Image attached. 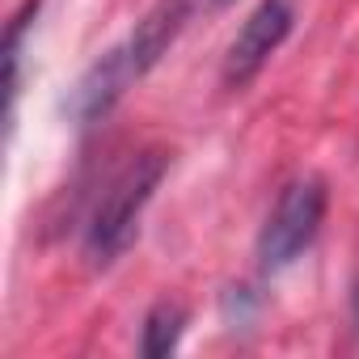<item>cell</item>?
I'll return each instance as SVG.
<instances>
[{
    "mask_svg": "<svg viewBox=\"0 0 359 359\" xmlns=\"http://www.w3.org/2000/svg\"><path fill=\"white\" fill-rule=\"evenodd\" d=\"M187 18H191V0H156V5L135 22V30L123 43H114L106 55H97L85 68V76L72 85V93L64 102L68 118L81 123V127L106 118L127 97V89L140 76H148L161 64V55L177 43Z\"/></svg>",
    "mask_w": 359,
    "mask_h": 359,
    "instance_id": "1",
    "label": "cell"
},
{
    "mask_svg": "<svg viewBox=\"0 0 359 359\" xmlns=\"http://www.w3.org/2000/svg\"><path fill=\"white\" fill-rule=\"evenodd\" d=\"M165 169H169V152L144 148L110 177V187L102 191V199L89 216V229H85V254L93 266H110L118 254H127V245L140 233V216L152 203Z\"/></svg>",
    "mask_w": 359,
    "mask_h": 359,
    "instance_id": "2",
    "label": "cell"
},
{
    "mask_svg": "<svg viewBox=\"0 0 359 359\" xmlns=\"http://www.w3.org/2000/svg\"><path fill=\"white\" fill-rule=\"evenodd\" d=\"M325 182L321 177H296V182L283 187V195L275 199L262 233H258V266L266 275L292 266L321 233L325 224Z\"/></svg>",
    "mask_w": 359,
    "mask_h": 359,
    "instance_id": "3",
    "label": "cell"
},
{
    "mask_svg": "<svg viewBox=\"0 0 359 359\" xmlns=\"http://www.w3.org/2000/svg\"><path fill=\"white\" fill-rule=\"evenodd\" d=\"M292 22H296V13H292L287 0H258L254 13L241 22L237 39L224 51V68H220L224 85L229 89H245L266 68V60L283 47V39L292 34Z\"/></svg>",
    "mask_w": 359,
    "mask_h": 359,
    "instance_id": "4",
    "label": "cell"
},
{
    "mask_svg": "<svg viewBox=\"0 0 359 359\" xmlns=\"http://www.w3.org/2000/svg\"><path fill=\"white\" fill-rule=\"evenodd\" d=\"M182 330H187V313L182 304H152L148 317H144V334H140V355L148 359H161L169 351H177V342H182Z\"/></svg>",
    "mask_w": 359,
    "mask_h": 359,
    "instance_id": "5",
    "label": "cell"
},
{
    "mask_svg": "<svg viewBox=\"0 0 359 359\" xmlns=\"http://www.w3.org/2000/svg\"><path fill=\"white\" fill-rule=\"evenodd\" d=\"M39 5L43 0H26L22 13L9 26V34H5V118H9V127H13V110H18V93H22V43L39 18Z\"/></svg>",
    "mask_w": 359,
    "mask_h": 359,
    "instance_id": "6",
    "label": "cell"
},
{
    "mask_svg": "<svg viewBox=\"0 0 359 359\" xmlns=\"http://www.w3.org/2000/svg\"><path fill=\"white\" fill-rule=\"evenodd\" d=\"M216 5H229V0H216Z\"/></svg>",
    "mask_w": 359,
    "mask_h": 359,
    "instance_id": "7",
    "label": "cell"
}]
</instances>
